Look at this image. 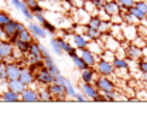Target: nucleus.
<instances>
[{
  "instance_id": "nucleus-22",
  "label": "nucleus",
  "mask_w": 147,
  "mask_h": 125,
  "mask_svg": "<svg viewBox=\"0 0 147 125\" xmlns=\"http://www.w3.org/2000/svg\"><path fill=\"white\" fill-rule=\"evenodd\" d=\"M38 97H40V101L41 102H53L55 101V98L53 97V94L48 91L47 87H44V85H38Z\"/></svg>"
},
{
  "instance_id": "nucleus-54",
  "label": "nucleus",
  "mask_w": 147,
  "mask_h": 125,
  "mask_svg": "<svg viewBox=\"0 0 147 125\" xmlns=\"http://www.w3.org/2000/svg\"><path fill=\"white\" fill-rule=\"evenodd\" d=\"M93 3H95V6H96L98 10H103V6H105L106 0H93Z\"/></svg>"
},
{
  "instance_id": "nucleus-14",
  "label": "nucleus",
  "mask_w": 147,
  "mask_h": 125,
  "mask_svg": "<svg viewBox=\"0 0 147 125\" xmlns=\"http://www.w3.org/2000/svg\"><path fill=\"white\" fill-rule=\"evenodd\" d=\"M81 91L86 95V98H88L89 101H93V100L96 98V95L100 92L99 89L95 87L93 83H81Z\"/></svg>"
},
{
  "instance_id": "nucleus-29",
  "label": "nucleus",
  "mask_w": 147,
  "mask_h": 125,
  "mask_svg": "<svg viewBox=\"0 0 147 125\" xmlns=\"http://www.w3.org/2000/svg\"><path fill=\"white\" fill-rule=\"evenodd\" d=\"M127 12H129V13H131V14L137 18L140 23H144V24H147V16L143 13V12H142V10H139L136 6H133V7L127 9Z\"/></svg>"
},
{
  "instance_id": "nucleus-27",
  "label": "nucleus",
  "mask_w": 147,
  "mask_h": 125,
  "mask_svg": "<svg viewBox=\"0 0 147 125\" xmlns=\"http://www.w3.org/2000/svg\"><path fill=\"white\" fill-rule=\"evenodd\" d=\"M71 57V60H72V63H74V66L79 70V71H82V70H85V68H88V64L84 61V58L79 55V53H76V54H72V55H69Z\"/></svg>"
},
{
  "instance_id": "nucleus-36",
  "label": "nucleus",
  "mask_w": 147,
  "mask_h": 125,
  "mask_svg": "<svg viewBox=\"0 0 147 125\" xmlns=\"http://www.w3.org/2000/svg\"><path fill=\"white\" fill-rule=\"evenodd\" d=\"M112 21H108V20H102L100 26H99V31L100 33H110V29H112Z\"/></svg>"
},
{
  "instance_id": "nucleus-2",
  "label": "nucleus",
  "mask_w": 147,
  "mask_h": 125,
  "mask_svg": "<svg viewBox=\"0 0 147 125\" xmlns=\"http://www.w3.org/2000/svg\"><path fill=\"white\" fill-rule=\"evenodd\" d=\"M37 61H42V54L40 51V41L33 40L28 53L24 55V63H26L27 66H30V64L37 63Z\"/></svg>"
},
{
  "instance_id": "nucleus-55",
  "label": "nucleus",
  "mask_w": 147,
  "mask_h": 125,
  "mask_svg": "<svg viewBox=\"0 0 147 125\" xmlns=\"http://www.w3.org/2000/svg\"><path fill=\"white\" fill-rule=\"evenodd\" d=\"M26 4H27V7H34V6H37V4H40V0H23Z\"/></svg>"
},
{
  "instance_id": "nucleus-43",
  "label": "nucleus",
  "mask_w": 147,
  "mask_h": 125,
  "mask_svg": "<svg viewBox=\"0 0 147 125\" xmlns=\"http://www.w3.org/2000/svg\"><path fill=\"white\" fill-rule=\"evenodd\" d=\"M134 6H136L139 10H142V12L147 16V0H136Z\"/></svg>"
},
{
  "instance_id": "nucleus-38",
  "label": "nucleus",
  "mask_w": 147,
  "mask_h": 125,
  "mask_svg": "<svg viewBox=\"0 0 147 125\" xmlns=\"http://www.w3.org/2000/svg\"><path fill=\"white\" fill-rule=\"evenodd\" d=\"M116 57V54L115 51H112V50H108V48H105L103 50V53L100 54V58H103V60H106V61H113V58Z\"/></svg>"
},
{
  "instance_id": "nucleus-8",
  "label": "nucleus",
  "mask_w": 147,
  "mask_h": 125,
  "mask_svg": "<svg viewBox=\"0 0 147 125\" xmlns=\"http://www.w3.org/2000/svg\"><path fill=\"white\" fill-rule=\"evenodd\" d=\"M27 29L30 30V33L33 34V37H34L36 40H40V38L44 40V38H47V36H48V33L45 31V29L42 27V24L36 23V21H28Z\"/></svg>"
},
{
  "instance_id": "nucleus-40",
  "label": "nucleus",
  "mask_w": 147,
  "mask_h": 125,
  "mask_svg": "<svg viewBox=\"0 0 147 125\" xmlns=\"http://www.w3.org/2000/svg\"><path fill=\"white\" fill-rule=\"evenodd\" d=\"M6 66H7V60L0 61V83L7 80V74H6Z\"/></svg>"
},
{
  "instance_id": "nucleus-15",
  "label": "nucleus",
  "mask_w": 147,
  "mask_h": 125,
  "mask_svg": "<svg viewBox=\"0 0 147 125\" xmlns=\"http://www.w3.org/2000/svg\"><path fill=\"white\" fill-rule=\"evenodd\" d=\"M0 101H4V102H18L21 101L20 98V94L11 91L9 88H4L1 92H0Z\"/></svg>"
},
{
  "instance_id": "nucleus-49",
  "label": "nucleus",
  "mask_w": 147,
  "mask_h": 125,
  "mask_svg": "<svg viewBox=\"0 0 147 125\" xmlns=\"http://www.w3.org/2000/svg\"><path fill=\"white\" fill-rule=\"evenodd\" d=\"M75 101H79V102H86V101H88V98H86V95H85L82 91H79V92H76V95H75Z\"/></svg>"
},
{
  "instance_id": "nucleus-6",
  "label": "nucleus",
  "mask_w": 147,
  "mask_h": 125,
  "mask_svg": "<svg viewBox=\"0 0 147 125\" xmlns=\"http://www.w3.org/2000/svg\"><path fill=\"white\" fill-rule=\"evenodd\" d=\"M21 63L20 61H7V66H6V74H7V80H16L20 77V72H21Z\"/></svg>"
},
{
  "instance_id": "nucleus-58",
  "label": "nucleus",
  "mask_w": 147,
  "mask_h": 125,
  "mask_svg": "<svg viewBox=\"0 0 147 125\" xmlns=\"http://www.w3.org/2000/svg\"><path fill=\"white\" fill-rule=\"evenodd\" d=\"M139 97H137V100H144L146 101L147 100V91H146V94H140V91H139V94H137Z\"/></svg>"
},
{
  "instance_id": "nucleus-21",
  "label": "nucleus",
  "mask_w": 147,
  "mask_h": 125,
  "mask_svg": "<svg viewBox=\"0 0 147 125\" xmlns=\"http://www.w3.org/2000/svg\"><path fill=\"white\" fill-rule=\"evenodd\" d=\"M115 70H129L130 71V61L126 57H115L112 61Z\"/></svg>"
},
{
  "instance_id": "nucleus-47",
  "label": "nucleus",
  "mask_w": 147,
  "mask_h": 125,
  "mask_svg": "<svg viewBox=\"0 0 147 125\" xmlns=\"http://www.w3.org/2000/svg\"><path fill=\"white\" fill-rule=\"evenodd\" d=\"M110 21H112L113 24H123V16H122V13L112 16V17H110Z\"/></svg>"
},
{
  "instance_id": "nucleus-30",
  "label": "nucleus",
  "mask_w": 147,
  "mask_h": 125,
  "mask_svg": "<svg viewBox=\"0 0 147 125\" xmlns=\"http://www.w3.org/2000/svg\"><path fill=\"white\" fill-rule=\"evenodd\" d=\"M84 34L86 36L88 40H99L102 33H100L99 30H96V29H91V27L85 26V31H84Z\"/></svg>"
},
{
  "instance_id": "nucleus-39",
  "label": "nucleus",
  "mask_w": 147,
  "mask_h": 125,
  "mask_svg": "<svg viewBox=\"0 0 147 125\" xmlns=\"http://www.w3.org/2000/svg\"><path fill=\"white\" fill-rule=\"evenodd\" d=\"M136 66H137V70H139V72H147V58H146V57L140 58V60L136 63Z\"/></svg>"
},
{
  "instance_id": "nucleus-45",
  "label": "nucleus",
  "mask_w": 147,
  "mask_h": 125,
  "mask_svg": "<svg viewBox=\"0 0 147 125\" xmlns=\"http://www.w3.org/2000/svg\"><path fill=\"white\" fill-rule=\"evenodd\" d=\"M137 31H139V36L144 37V38H147V24H137Z\"/></svg>"
},
{
  "instance_id": "nucleus-10",
  "label": "nucleus",
  "mask_w": 147,
  "mask_h": 125,
  "mask_svg": "<svg viewBox=\"0 0 147 125\" xmlns=\"http://www.w3.org/2000/svg\"><path fill=\"white\" fill-rule=\"evenodd\" d=\"M20 98H21L23 102H40L38 89L34 88L33 85H31V87H27V88L21 92Z\"/></svg>"
},
{
  "instance_id": "nucleus-26",
  "label": "nucleus",
  "mask_w": 147,
  "mask_h": 125,
  "mask_svg": "<svg viewBox=\"0 0 147 125\" xmlns=\"http://www.w3.org/2000/svg\"><path fill=\"white\" fill-rule=\"evenodd\" d=\"M14 47L17 48L20 53L23 54V55H26V54L28 53V50H30V46H31V41H24V40H20V38H17L14 43Z\"/></svg>"
},
{
  "instance_id": "nucleus-56",
  "label": "nucleus",
  "mask_w": 147,
  "mask_h": 125,
  "mask_svg": "<svg viewBox=\"0 0 147 125\" xmlns=\"http://www.w3.org/2000/svg\"><path fill=\"white\" fill-rule=\"evenodd\" d=\"M31 12H33V13H44V9H42L41 4H37L34 7H31Z\"/></svg>"
},
{
  "instance_id": "nucleus-62",
  "label": "nucleus",
  "mask_w": 147,
  "mask_h": 125,
  "mask_svg": "<svg viewBox=\"0 0 147 125\" xmlns=\"http://www.w3.org/2000/svg\"><path fill=\"white\" fill-rule=\"evenodd\" d=\"M106 1H110V0H106Z\"/></svg>"
},
{
  "instance_id": "nucleus-53",
  "label": "nucleus",
  "mask_w": 147,
  "mask_h": 125,
  "mask_svg": "<svg viewBox=\"0 0 147 125\" xmlns=\"http://www.w3.org/2000/svg\"><path fill=\"white\" fill-rule=\"evenodd\" d=\"M40 51H41V54H42V57L50 55V50H48V47H45L42 43H40Z\"/></svg>"
},
{
  "instance_id": "nucleus-1",
  "label": "nucleus",
  "mask_w": 147,
  "mask_h": 125,
  "mask_svg": "<svg viewBox=\"0 0 147 125\" xmlns=\"http://www.w3.org/2000/svg\"><path fill=\"white\" fill-rule=\"evenodd\" d=\"M122 46L126 50V58L130 63H137L140 58H143V48L137 47L136 44H133L131 41H122Z\"/></svg>"
},
{
  "instance_id": "nucleus-5",
  "label": "nucleus",
  "mask_w": 147,
  "mask_h": 125,
  "mask_svg": "<svg viewBox=\"0 0 147 125\" xmlns=\"http://www.w3.org/2000/svg\"><path fill=\"white\" fill-rule=\"evenodd\" d=\"M95 87L99 91H109V89H116V83L113 81L112 77H103V75H98L96 80L93 81Z\"/></svg>"
},
{
  "instance_id": "nucleus-19",
  "label": "nucleus",
  "mask_w": 147,
  "mask_h": 125,
  "mask_svg": "<svg viewBox=\"0 0 147 125\" xmlns=\"http://www.w3.org/2000/svg\"><path fill=\"white\" fill-rule=\"evenodd\" d=\"M98 77V72L95 70V67H88L85 70L81 71V81L82 83H93Z\"/></svg>"
},
{
  "instance_id": "nucleus-17",
  "label": "nucleus",
  "mask_w": 147,
  "mask_h": 125,
  "mask_svg": "<svg viewBox=\"0 0 147 125\" xmlns=\"http://www.w3.org/2000/svg\"><path fill=\"white\" fill-rule=\"evenodd\" d=\"M6 88L11 89V91H14V92H17V94L21 95V92L27 88V85H26L21 80L16 78V80H7V81H6Z\"/></svg>"
},
{
  "instance_id": "nucleus-61",
  "label": "nucleus",
  "mask_w": 147,
  "mask_h": 125,
  "mask_svg": "<svg viewBox=\"0 0 147 125\" xmlns=\"http://www.w3.org/2000/svg\"><path fill=\"white\" fill-rule=\"evenodd\" d=\"M3 60H4V58H3V57H1V55H0V61H3Z\"/></svg>"
},
{
  "instance_id": "nucleus-25",
  "label": "nucleus",
  "mask_w": 147,
  "mask_h": 125,
  "mask_svg": "<svg viewBox=\"0 0 147 125\" xmlns=\"http://www.w3.org/2000/svg\"><path fill=\"white\" fill-rule=\"evenodd\" d=\"M123 24H112V29H110V34L115 37L116 40H119L120 43L125 41V34H123Z\"/></svg>"
},
{
  "instance_id": "nucleus-50",
  "label": "nucleus",
  "mask_w": 147,
  "mask_h": 125,
  "mask_svg": "<svg viewBox=\"0 0 147 125\" xmlns=\"http://www.w3.org/2000/svg\"><path fill=\"white\" fill-rule=\"evenodd\" d=\"M69 1H71L74 9H82L85 4V0H69Z\"/></svg>"
},
{
  "instance_id": "nucleus-18",
  "label": "nucleus",
  "mask_w": 147,
  "mask_h": 125,
  "mask_svg": "<svg viewBox=\"0 0 147 125\" xmlns=\"http://www.w3.org/2000/svg\"><path fill=\"white\" fill-rule=\"evenodd\" d=\"M103 12L108 13L110 17H112V16H115V14L122 13L123 10H122V7L119 6V3H117L116 0H110V1H106V3H105V6H103Z\"/></svg>"
},
{
  "instance_id": "nucleus-44",
  "label": "nucleus",
  "mask_w": 147,
  "mask_h": 125,
  "mask_svg": "<svg viewBox=\"0 0 147 125\" xmlns=\"http://www.w3.org/2000/svg\"><path fill=\"white\" fill-rule=\"evenodd\" d=\"M131 43H133V44H136L137 47H142V48L147 46V40L144 38V37H142V36H137L133 41H131Z\"/></svg>"
},
{
  "instance_id": "nucleus-42",
  "label": "nucleus",
  "mask_w": 147,
  "mask_h": 125,
  "mask_svg": "<svg viewBox=\"0 0 147 125\" xmlns=\"http://www.w3.org/2000/svg\"><path fill=\"white\" fill-rule=\"evenodd\" d=\"M21 13H23V16L27 18L28 21H34V13L31 12V9H30V7H27V6H26V7L21 10Z\"/></svg>"
},
{
  "instance_id": "nucleus-57",
  "label": "nucleus",
  "mask_w": 147,
  "mask_h": 125,
  "mask_svg": "<svg viewBox=\"0 0 147 125\" xmlns=\"http://www.w3.org/2000/svg\"><path fill=\"white\" fill-rule=\"evenodd\" d=\"M140 80H142L144 84H147V72H142V74H140Z\"/></svg>"
},
{
  "instance_id": "nucleus-37",
  "label": "nucleus",
  "mask_w": 147,
  "mask_h": 125,
  "mask_svg": "<svg viewBox=\"0 0 147 125\" xmlns=\"http://www.w3.org/2000/svg\"><path fill=\"white\" fill-rule=\"evenodd\" d=\"M116 1L119 3V6L122 7V10H127L130 7H133L134 3H136V0H116Z\"/></svg>"
},
{
  "instance_id": "nucleus-16",
  "label": "nucleus",
  "mask_w": 147,
  "mask_h": 125,
  "mask_svg": "<svg viewBox=\"0 0 147 125\" xmlns=\"http://www.w3.org/2000/svg\"><path fill=\"white\" fill-rule=\"evenodd\" d=\"M122 27H123V34H125V40L126 41H133L136 37L139 36L136 24H126V23H123Z\"/></svg>"
},
{
  "instance_id": "nucleus-34",
  "label": "nucleus",
  "mask_w": 147,
  "mask_h": 125,
  "mask_svg": "<svg viewBox=\"0 0 147 125\" xmlns=\"http://www.w3.org/2000/svg\"><path fill=\"white\" fill-rule=\"evenodd\" d=\"M42 27L45 29V31L48 33V34H51V36H55L57 34V31H58V27L55 26L54 23H51V21H45V23H42Z\"/></svg>"
},
{
  "instance_id": "nucleus-7",
  "label": "nucleus",
  "mask_w": 147,
  "mask_h": 125,
  "mask_svg": "<svg viewBox=\"0 0 147 125\" xmlns=\"http://www.w3.org/2000/svg\"><path fill=\"white\" fill-rule=\"evenodd\" d=\"M18 80H21L27 87H31V85H34V84H36V72L33 71L28 66H23Z\"/></svg>"
},
{
  "instance_id": "nucleus-35",
  "label": "nucleus",
  "mask_w": 147,
  "mask_h": 125,
  "mask_svg": "<svg viewBox=\"0 0 147 125\" xmlns=\"http://www.w3.org/2000/svg\"><path fill=\"white\" fill-rule=\"evenodd\" d=\"M17 38H20V40H24V41H33V34L30 33V30L28 29H24L23 31H20L17 34Z\"/></svg>"
},
{
  "instance_id": "nucleus-33",
  "label": "nucleus",
  "mask_w": 147,
  "mask_h": 125,
  "mask_svg": "<svg viewBox=\"0 0 147 125\" xmlns=\"http://www.w3.org/2000/svg\"><path fill=\"white\" fill-rule=\"evenodd\" d=\"M100 23H102V18L99 17L98 14H95V16H91L89 21H88L85 26H88V27H91V29H96V30H99Z\"/></svg>"
},
{
  "instance_id": "nucleus-28",
  "label": "nucleus",
  "mask_w": 147,
  "mask_h": 125,
  "mask_svg": "<svg viewBox=\"0 0 147 125\" xmlns=\"http://www.w3.org/2000/svg\"><path fill=\"white\" fill-rule=\"evenodd\" d=\"M50 47H51L53 53H54L55 55H58V57H61V55L64 54V50H62V47H61V44H59V41H58V37H53V38L50 40Z\"/></svg>"
},
{
  "instance_id": "nucleus-48",
  "label": "nucleus",
  "mask_w": 147,
  "mask_h": 125,
  "mask_svg": "<svg viewBox=\"0 0 147 125\" xmlns=\"http://www.w3.org/2000/svg\"><path fill=\"white\" fill-rule=\"evenodd\" d=\"M34 20H36L37 23H40V24H42V23L47 21V18H45V16H44V13H34Z\"/></svg>"
},
{
  "instance_id": "nucleus-13",
  "label": "nucleus",
  "mask_w": 147,
  "mask_h": 125,
  "mask_svg": "<svg viewBox=\"0 0 147 125\" xmlns=\"http://www.w3.org/2000/svg\"><path fill=\"white\" fill-rule=\"evenodd\" d=\"M69 37H71L72 44L78 48V50H82V48H86V47H88L89 40L86 38L85 34H82V33H71Z\"/></svg>"
},
{
  "instance_id": "nucleus-32",
  "label": "nucleus",
  "mask_w": 147,
  "mask_h": 125,
  "mask_svg": "<svg viewBox=\"0 0 147 125\" xmlns=\"http://www.w3.org/2000/svg\"><path fill=\"white\" fill-rule=\"evenodd\" d=\"M84 9L91 14V16H95V14H98L99 13V10L96 9V6H95V3H93V0H85V4H84Z\"/></svg>"
},
{
  "instance_id": "nucleus-46",
  "label": "nucleus",
  "mask_w": 147,
  "mask_h": 125,
  "mask_svg": "<svg viewBox=\"0 0 147 125\" xmlns=\"http://www.w3.org/2000/svg\"><path fill=\"white\" fill-rule=\"evenodd\" d=\"M10 1H11L13 7H16L17 10H20V12H21V10H23V9H24V7L27 6V4H26V3H24L23 0H10Z\"/></svg>"
},
{
  "instance_id": "nucleus-20",
  "label": "nucleus",
  "mask_w": 147,
  "mask_h": 125,
  "mask_svg": "<svg viewBox=\"0 0 147 125\" xmlns=\"http://www.w3.org/2000/svg\"><path fill=\"white\" fill-rule=\"evenodd\" d=\"M86 48H89L92 53H95L96 55L100 57V54L103 53V50H105V44H103V41H102L100 38H99V40H89Z\"/></svg>"
},
{
  "instance_id": "nucleus-11",
  "label": "nucleus",
  "mask_w": 147,
  "mask_h": 125,
  "mask_svg": "<svg viewBox=\"0 0 147 125\" xmlns=\"http://www.w3.org/2000/svg\"><path fill=\"white\" fill-rule=\"evenodd\" d=\"M14 48H16V47H14V44H13L10 40H7V38H1V40H0V55H1L4 60H7V58L11 57Z\"/></svg>"
},
{
  "instance_id": "nucleus-51",
  "label": "nucleus",
  "mask_w": 147,
  "mask_h": 125,
  "mask_svg": "<svg viewBox=\"0 0 147 125\" xmlns=\"http://www.w3.org/2000/svg\"><path fill=\"white\" fill-rule=\"evenodd\" d=\"M42 60H44L45 67H50V66H54L55 64V61H54V58L51 57V54H50V55H47V57H42Z\"/></svg>"
},
{
  "instance_id": "nucleus-31",
  "label": "nucleus",
  "mask_w": 147,
  "mask_h": 125,
  "mask_svg": "<svg viewBox=\"0 0 147 125\" xmlns=\"http://www.w3.org/2000/svg\"><path fill=\"white\" fill-rule=\"evenodd\" d=\"M65 87H67V97H68V100H75V95H76V89L74 87L72 81H69L68 78H67V81H65Z\"/></svg>"
},
{
  "instance_id": "nucleus-41",
  "label": "nucleus",
  "mask_w": 147,
  "mask_h": 125,
  "mask_svg": "<svg viewBox=\"0 0 147 125\" xmlns=\"http://www.w3.org/2000/svg\"><path fill=\"white\" fill-rule=\"evenodd\" d=\"M10 20H11V16H10L7 12H4V10H0V26H4V24H7Z\"/></svg>"
},
{
  "instance_id": "nucleus-23",
  "label": "nucleus",
  "mask_w": 147,
  "mask_h": 125,
  "mask_svg": "<svg viewBox=\"0 0 147 125\" xmlns=\"http://www.w3.org/2000/svg\"><path fill=\"white\" fill-rule=\"evenodd\" d=\"M103 44H105V48H108V50H112V51H116L120 46H122V43L119 41V40H116L115 37L112 36V34H108L106 38L103 40Z\"/></svg>"
},
{
  "instance_id": "nucleus-59",
  "label": "nucleus",
  "mask_w": 147,
  "mask_h": 125,
  "mask_svg": "<svg viewBox=\"0 0 147 125\" xmlns=\"http://www.w3.org/2000/svg\"><path fill=\"white\" fill-rule=\"evenodd\" d=\"M1 38H6V36H4V30H3V26H0V40Z\"/></svg>"
},
{
  "instance_id": "nucleus-60",
  "label": "nucleus",
  "mask_w": 147,
  "mask_h": 125,
  "mask_svg": "<svg viewBox=\"0 0 147 125\" xmlns=\"http://www.w3.org/2000/svg\"><path fill=\"white\" fill-rule=\"evenodd\" d=\"M143 57H146L147 58V46L146 47H143Z\"/></svg>"
},
{
  "instance_id": "nucleus-52",
  "label": "nucleus",
  "mask_w": 147,
  "mask_h": 125,
  "mask_svg": "<svg viewBox=\"0 0 147 125\" xmlns=\"http://www.w3.org/2000/svg\"><path fill=\"white\" fill-rule=\"evenodd\" d=\"M93 101H95V102H108V101H106V97H105V94H103L102 91L96 95V98H95Z\"/></svg>"
},
{
  "instance_id": "nucleus-9",
  "label": "nucleus",
  "mask_w": 147,
  "mask_h": 125,
  "mask_svg": "<svg viewBox=\"0 0 147 125\" xmlns=\"http://www.w3.org/2000/svg\"><path fill=\"white\" fill-rule=\"evenodd\" d=\"M17 24L18 21L17 20H10L7 24L3 26V30H4V36L7 40H10L11 43H14L17 40Z\"/></svg>"
},
{
  "instance_id": "nucleus-4",
  "label": "nucleus",
  "mask_w": 147,
  "mask_h": 125,
  "mask_svg": "<svg viewBox=\"0 0 147 125\" xmlns=\"http://www.w3.org/2000/svg\"><path fill=\"white\" fill-rule=\"evenodd\" d=\"M95 70L98 72V75H103V77H115V74H116V70H115L113 64L110 61H106V60L100 58V57H99L98 64L95 66Z\"/></svg>"
},
{
  "instance_id": "nucleus-63",
  "label": "nucleus",
  "mask_w": 147,
  "mask_h": 125,
  "mask_svg": "<svg viewBox=\"0 0 147 125\" xmlns=\"http://www.w3.org/2000/svg\"><path fill=\"white\" fill-rule=\"evenodd\" d=\"M146 40H147V38H146Z\"/></svg>"
},
{
  "instance_id": "nucleus-3",
  "label": "nucleus",
  "mask_w": 147,
  "mask_h": 125,
  "mask_svg": "<svg viewBox=\"0 0 147 125\" xmlns=\"http://www.w3.org/2000/svg\"><path fill=\"white\" fill-rule=\"evenodd\" d=\"M53 83H55V75L50 71L47 67H42V68H40L38 71H36V84L37 85H44V87H47V85H50V84H53Z\"/></svg>"
},
{
  "instance_id": "nucleus-24",
  "label": "nucleus",
  "mask_w": 147,
  "mask_h": 125,
  "mask_svg": "<svg viewBox=\"0 0 147 125\" xmlns=\"http://www.w3.org/2000/svg\"><path fill=\"white\" fill-rule=\"evenodd\" d=\"M91 18V14L82 7V9H75V21L81 24H86Z\"/></svg>"
},
{
  "instance_id": "nucleus-12",
  "label": "nucleus",
  "mask_w": 147,
  "mask_h": 125,
  "mask_svg": "<svg viewBox=\"0 0 147 125\" xmlns=\"http://www.w3.org/2000/svg\"><path fill=\"white\" fill-rule=\"evenodd\" d=\"M79 55L84 58V61L88 64V67H95L99 61V55H96L95 53H92L89 48H82L79 50Z\"/></svg>"
}]
</instances>
